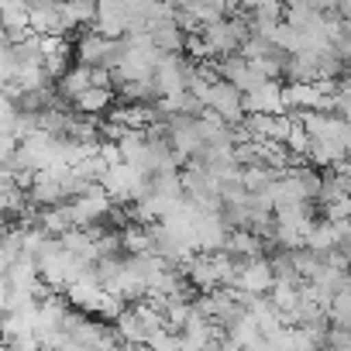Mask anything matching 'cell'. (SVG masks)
<instances>
[{
    "instance_id": "9c48e42d",
    "label": "cell",
    "mask_w": 351,
    "mask_h": 351,
    "mask_svg": "<svg viewBox=\"0 0 351 351\" xmlns=\"http://www.w3.org/2000/svg\"><path fill=\"white\" fill-rule=\"evenodd\" d=\"M272 286H276V272H272V262L265 255L262 258L238 262V272H234L231 289H238L241 296H269Z\"/></svg>"
},
{
    "instance_id": "cb8c5ba5",
    "label": "cell",
    "mask_w": 351,
    "mask_h": 351,
    "mask_svg": "<svg viewBox=\"0 0 351 351\" xmlns=\"http://www.w3.org/2000/svg\"><path fill=\"white\" fill-rule=\"evenodd\" d=\"M217 351H245V348H241L238 341H231V337L224 334V337H221V344H217Z\"/></svg>"
},
{
    "instance_id": "2e32d148",
    "label": "cell",
    "mask_w": 351,
    "mask_h": 351,
    "mask_svg": "<svg viewBox=\"0 0 351 351\" xmlns=\"http://www.w3.org/2000/svg\"><path fill=\"white\" fill-rule=\"evenodd\" d=\"M114 80H107V83H93V86H86L76 100H73V110L76 114H86V117H97V114H104L110 104H114Z\"/></svg>"
},
{
    "instance_id": "9a60e30c",
    "label": "cell",
    "mask_w": 351,
    "mask_h": 351,
    "mask_svg": "<svg viewBox=\"0 0 351 351\" xmlns=\"http://www.w3.org/2000/svg\"><path fill=\"white\" fill-rule=\"evenodd\" d=\"M121 245H124V255H152V252H158V231H155V224L134 221V224L121 228Z\"/></svg>"
},
{
    "instance_id": "52a82bcc",
    "label": "cell",
    "mask_w": 351,
    "mask_h": 351,
    "mask_svg": "<svg viewBox=\"0 0 351 351\" xmlns=\"http://www.w3.org/2000/svg\"><path fill=\"white\" fill-rule=\"evenodd\" d=\"M200 104H204V110H210V114H217L224 124H231V128H238L248 114H245V97H241V90L238 86H231L228 80H214L210 86H207V93L200 97Z\"/></svg>"
},
{
    "instance_id": "8fae6325",
    "label": "cell",
    "mask_w": 351,
    "mask_h": 351,
    "mask_svg": "<svg viewBox=\"0 0 351 351\" xmlns=\"http://www.w3.org/2000/svg\"><path fill=\"white\" fill-rule=\"evenodd\" d=\"M8 289L11 293H25V296H45V279H42V272H38V262L35 258H28V255H21V258H14L11 265H8Z\"/></svg>"
},
{
    "instance_id": "5b68a950",
    "label": "cell",
    "mask_w": 351,
    "mask_h": 351,
    "mask_svg": "<svg viewBox=\"0 0 351 351\" xmlns=\"http://www.w3.org/2000/svg\"><path fill=\"white\" fill-rule=\"evenodd\" d=\"M193 80V59H186L183 52H162L152 83L158 97H176V93H186Z\"/></svg>"
},
{
    "instance_id": "ffe728a7",
    "label": "cell",
    "mask_w": 351,
    "mask_h": 351,
    "mask_svg": "<svg viewBox=\"0 0 351 351\" xmlns=\"http://www.w3.org/2000/svg\"><path fill=\"white\" fill-rule=\"evenodd\" d=\"M93 18H97V0H66V4H62L66 35H69V32H83V28H90Z\"/></svg>"
},
{
    "instance_id": "ac0fdd59",
    "label": "cell",
    "mask_w": 351,
    "mask_h": 351,
    "mask_svg": "<svg viewBox=\"0 0 351 351\" xmlns=\"http://www.w3.org/2000/svg\"><path fill=\"white\" fill-rule=\"evenodd\" d=\"M145 35H148V42H152L158 52H183V42H186V32L180 28V21H176V18L152 25Z\"/></svg>"
},
{
    "instance_id": "4fadbf2b",
    "label": "cell",
    "mask_w": 351,
    "mask_h": 351,
    "mask_svg": "<svg viewBox=\"0 0 351 351\" xmlns=\"http://www.w3.org/2000/svg\"><path fill=\"white\" fill-rule=\"evenodd\" d=\"M245 97V114H286L282 107V83L279 80H262L258 86H252Z\"/></svg>"
},
{
    "instance_id": "d6986e66",
    "label": "cell",
    "mask_w": 351,
    "mask_h": 351,
    "mask_svg": "<svg viewBox=\"0 0 351 351\" xmlns=\"http://www.w3.org/2000/svg\"><path fill=\"white\" fill-rule=\"evenodd\" d=\"M114 330H117V337H121L128 348H145V344H148V330H145V324L138 320L134 310H121V313L114 317Z\"/></svg>"
},
{
    "instance_id": "7402d4cb",
    "label": "cell",
    "mask_w": 351,
    "mask_h": 351,
    "mask_svg": "<svg viewBox=\"0 0 351 351\" xmlns=\"http://www.w3.org/2000/svg\"><path fill=\"white\" fill-rule=\"evenodd\" d=\"M145 348H148V351H183V344H180V330L162 327V330H155V334L148 337Z\"/></svg>"
},
{
    "instance_id": "8992f818",
    "label": "cell",
    "mask_w": 351,
    "mask_h": 351,
    "mask_svg": "<svg viewBox=\"0 0 351 351\" xmlns=\"http://www.w3.org/2000/svg\"><path fill=\"white\" fill-rule=\"evenodd\" d=\"M100 186H104V193H107L114 204H134V200L148 190V176L138 172L134 165L121 162V165H110V169L100 176Z\"/></svg>"
},
{
    "instance_id": "277c9868",
    "label": "cell",
    "mask_w": 351,
    "mask_h": 351,
    "mask_svg": "<svg viewBox=\"0 0 351 351\" xmlns=\"http://www.w3.org/2000/svg\"><path fill=\"white\" fill-rule=\"evenodd\" d=\"M66 300H69V306H76V310H83V313L117 317V313L124 310V303L104 289V279H100L97 265H90V269H86V272L66 289Z\"/></svg>"
},
{
    "instance_id": "30bf717a",
    "label": "cell",
    "mask_w": 351,
    "mask_h": 351,
    "mask_svg": "<svg viewBox=\"0 0 351 351\" xmlns=\"http://www.w3.org/2000/svg\"><path fill=\"white\" fill-rule=\"evenodd\" d=\"M221 337H224V330H221L210 317H204L197 306H193V313L186 317V324L180 327V344H183V351H217Z\"/></svg>"
},
{
    "instance_id": "5bb4252c",
    "label": "cell",
    "mask_w": 351,
    "mask_h": 351,
    "mask_svg": "<svg viewBox=\"0 0 351 351\" xmlns=\"http://www.w3.org/2000/svg\"><path fill=\"white\" fill-rule=\"evenodd\" d=\"M32 8V35H66L59 0H28Z\"/></svg>"
},
{
    "instance_id": "7c38bea8",
    "label": "cell",
    "mask_w": 351,
    "mask_h": 351,
    "mask_svg": "<svg viewBox=\"0 0 351 351\" xmlns=\"http://www.w3.org/2000/svg\"><path fill=\"white\" fill-rule=\"evenodd\" d=\"M0 28L8 35V45L25 42L32 35V8L28 0H0Z\"/></svg>"
},
{
    "instance_id": "603a6c76",
    "label": "cell",
    "mask_w": 351,
    "mask_h": 351,
    "mask_svg": "<svg viewBox=\"0 0 351 351\" xmlns=\"http://www.w3.org/2000/svg\"><path fill=\"white\" fill-rule=\"evenodd\" d=\"M14 80H18V59H14L11 45H4L0 49V90H11Z\"/></svg>"
},
{
    "instance_id": "ba28073f",
    "label": "cell",
    "mask_w": 351,
    "mask_h": 351,
    "mask_svg": "<svg viewBox=\"0 0 351 351\" xmlns=\"http://www.w3.org/2000/svg\"><path fill=\"white\" fill-rule=\"evenodd\" d=\"M117 45H121V38H107V35H100V32H83L80 35V42L73 45V52H76V62L80 66H90V69H107L110 73V66H114V59H117Z\"/></svg>"
},
{
    "instance_id": "e0dca14e",
    "label": "cell",
    "mask_w": 351,
    "mask_h": 351,
    "mask_svg": "<svg viewBox=\"0 0 351 351\" xmlns=\"http://www.w3.org/2000/svg\"><path fill=\"white\" fill-rule=\"evenodd\" d=\"M224 252H228L234 262L262 258V252H265V238H258L255 231H245V228H231V234H228V241H224Z\"/></svg>"
},
{
    "instance_id": "44dd1931",
    "label": "cell",
    "mask_w": 351,
    "mask_h": 351,
    "mask_svg": "<svg viewBox=\"0 0 351 351\" xmlns=\"http://www.w3.org/2000/svg\"><path fill=\"white\" fill-rule=\"evenodd\" d=\"M18 121H21V107L11 93L0 90V134H14L18 138Z\"/></svg>"
},
{
    "instance_id": "6da1fadb",
    "label": "cell",
    "mask_w": 351,
    "mask_h": 351,
    "mask_svg": "<svg viewBox=\"0 0 351 351\" xmlns=\"http://www.w3.org/2000/svg\"><path fill=\"white\" fill-rule=\"evenodd\" d=\"M158 59H162V52L148 42V35H124L121 45H117V59H114V66H110L114 86L152 80Z\"/></svg>"
},
{
    "instance_id": "7a4b0ae2",
    "label": "cell",
    "mask_w": 351,
    "mask_h": 351,
    "mask_svg": "<svg viewBox=\"0 0 351 351\" xmlns=\"http://www.w3.org/2000/svg\"><path fill=\"white\" fill-rule=\"evenodd\" d=\"M234 272H238V262L221 248V252H193L186 262H183V276L193 289L200 293H210V289H221V286H231L234 282Z\"/></svg>"
},
{
    "instance_id": "3957f363",
    "label": "cell",
    "mask_w": 351,
    "mask_h": 351,
    "mask_svg": "<svg viewBox=\"0 0 351 351\" xmlns=\"http://www.w3.org/2000/svg\"><path fill=\"white\" fill-rule=\"evenodd\" d=\"M35 262H38V272H42V279H45V286H52V289H69L90 265L80 258V255H73L59 238H49L45 245H42V252L35 255Z\"/></svg>"
}]
</instances>
